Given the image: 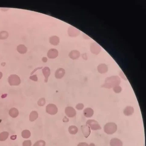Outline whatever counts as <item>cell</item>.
<instances>
[{
    "label": "cell",
    "instance_id": "obj_18",
    "mask_svg": "<svg viewBox=\"0 0 146 146\" xmlns=\"http://www.w3.org/2000/svg\"><path fill=\"white\" fill-rule=\"evenodd\" d=\"M38 117V114L36 111H33L30 113L29 116V120L34 122L35 120Z\"/></svg>",
    "mask_w": 146,
    "mask_h": 146
},
{
    "label": "cell",
    "instance_id": "obj_20",
    "mask_svg": "<svg viewBox=\"0 0 146 146\" xmlns=\"http://www.w3.org/2000/svg\"><path fill=\"white\" fill-rule=\"evenodd\" d=\"M78 128L75 125H71L69 127L68 131L70 134L72 135L76 134L78 132Z\"/></svg>",
    "mask_w": 146,
    "mask_h": 146
},
{
    "label": "cell",
    "instance_id": "obj_13",
    "mask_svg": "<svg viewBox=\"0 0 146 146\" xmlns=\"http://www.w3.org/2000/svg\"><path fill=\"white\" fill-rule=\"evenodd\" d=\"M134 109L132 107L127 106L123 111V113L125 116H129L132 115L134 113Z\"/></svg>",
    "mask_w": 146,
    "mask_h": 146
},
{
    "label": "cell",
    "instance_id": "obj_32",
    "mask_svg": "<svg viewBox=\"0 0 146 146\" xmlns=\"http://www.w3.org/2000/svg\"><path fill=\"white\" fill-rule=\"evenodd\" d=\"M47 57H44L42 59V61L44 62H47Z\"/></svg>",
    "mask_w": 146,
    "mask_h": 146
},
{
    "label": "cell",
    "instance_id": "obj_4",
    "mask_svg": "<svg viewBox=\"0 0 146 146\" xmlns=\"http://www.w3.org/2000/svg\"><path fill=\"white\" fill-rule=\"evenodd\" d=\"M86 124L93 130H99L101 129L100 125L94 119L88 120L86 122Z\"/></svg>",
    "mask_w": 146,
    "mask_h": 146
},
{
    "label": "cell",
    "instance_id": "obj_29",
    "mask_svg": "<svg viewBox=\"0 0 146 146\" xmlns=\"http://www.w3.org/2000/svg\"><path fill=\"white\" fill-rule=\"evenodd\" d=\"M29 78L32 80L37 81L38 80L37 77V75H35L32 76H31L29 77Z\"/></svg>",
    "mask_w": 146,
    "mask_h": 146
},
{
    "label": "cell",
    "instance_id": "obj_7",
    "mask_svg": "<svg viewBox=\"0 0 146 146\" xmlns=\"http://www.w3.org/2000/svg\"><path fill=\"white\" fill-rule=\"evenodd\" d=\"M81 129L85 137L87 138L91 134L90 127L87 125H82L81 126Z\"/></svg>",
    "mask_w": 146,
    "mask_h": 146
},
{
    "label": "cell",
    "instance_id": "obj_28",
    "mask_svg": "<svg viewBox=\"0 0 146 146\" xmlns=\"http://www.w3.org/2000/svg\"><path fill=\"white\" fill-rule=\"evenodd\" d=\"M84 105L82 103H79L77 105L75 108L78 110H82L84 108Z\"/></svg>",
    "mask_w": 146,
    "mask_h": 146
},
{
    "label": "cell",
    "instance_id": "obj_19",
    "mask_svg": "<svg viewBox=\"0 0 146 146\" xmlns=\"http://www.w3.org/2000/svg\"><path fill=\"white\" fill-rule=\"evenodd\" d=\"M17 50L21 54H24L27 53V48L25 45H18L17 48Z\"/></svg>",
    "mask_w": 146,
    "mask_h": 146
},
{
    "label": "cell",
    "instance_id": "obj_35",
    "mask_svg": "<svg viewBox=\"0 0 146 146\" xmlns=\"http://www.w3.org/2000/svg\"><path fill=\"white\" fill-rule=\"evenodd\" d=\"M88 146H95V145L93 143H91Z\"/></svg>",
    "mask_w": 146,
    "mask_h": 146
},
{
    "label": "cell",
    "instance_id": "obj_31",
    "mask_svg": "<svg viewBox=\"0 0 146 146\" xmlns=\"http://www.w3.org/2000/svg\"><path fill=\"white\" fill-rule=\"evenodd\" d=\"M63 121L64 123H67L69 121V119L66 117V116H65L63 119Z\"/></svg>",
    "mask_w": 146,
    "mask_h": 146
},
{
    "label": "cell",
    "instance_id": "obj_9",
    "mask_svg": "<svg viewBox=\"0 0 146 146\" xmlns=\"http://www.w3.org/2000/svg\"><path fill=\"white\" fill-rule=\"evenodd\" d=\"M65 73V70L62 68H60L55 71V77L56 79H61L64 76Z\"/></svg>",
    "mask_w": 146,
    "mask_h": 146
},
{
    "label": "cell",
    "instance_id": "obj_27",
    "mask_svg": "<svg viewBox=\"0 0 146 146\" xmlns=\"http://www.w3.org/2000/svg\"><path fill=\"white\" fill-rule=\"evenodd\" d=\"M31 145L32 142L30 140H25L23 143V146H31Z\"/></svg>",
    "mask_w": 146,
    "mask_h": 146
},
{
    "label": "cell",
    "instance_id": "obj_25",
    "mask_svg": "<svg viewBox=\"0 0 146 146\" xmlns=\"http://www.w3.org/2000/svg\"><path fill=\"white\" fill-rule=\"evenodd\" d=\"M46 103V100L43 98H42L39 99L38 101V104L40 106H43Z\"/></svg>",
    "mask_w": 146,
    "mask_h": 146
},
{
    "label": "cell",
    "instance_id": "obj_11",
    "mask_svg": "<svg viewBox=\"0 0 146 146\" xmlns=\"http://www.w3.org/2000/svg\"><path fill=\"white\" fill-rule=\"evenodd\" d=\"M94 113V111L92 109L90 108H87L85 109L83 114L85 117L90 118L93 116Z\"/></svg>",
    "mask_w": 146,
    "mask_h": 146
},
{
    "label": "cell",
    "instance_id": "obj_26",
    "mask_svg": "<svg viewBox=\"0 0 146 146\" xmlns=\"http://www.w3.org/2000/svg\"><path fill=\"white\" fill-rule=\"evenodd\" d=\"M113 88L114 91L116 93H119L122 91V88L119 86H116Z\"/></svg>",
    "mask_w": 146,
    "mask_h": 146
},
{
    "label": "cell",
    "instance_id": "obj_33",
    "mask_svg": "<svg viewBox=\"0 0 146 146\" xmlns=\"http://www.w3.org/2000/svg\"><path fill=\"white\" fill-rule=\"evenodd\" d=\"M3 73L1 72H0V79H1L3 77Z\"/></svg>",
    "mask_w": 146,
    "mask_h": 146
},
{
    "label": "cell",
    "instance_id": "obj_2",
    "mask_svg": "<svg viewBox=\"0 0 146 146\" xmlns=\"http://www.w3.org/2000/svg\"><path fill=\"white\" fill-rule=\"evenodd\" d=\"M104 129L105 132L106 134L112 135L114 134L117 130V125L114 123H108L105 125Z\"/></svg>",
    "mask_w": 146,
    "mask_h": 146
},
{
    "label": "cell",
    "instance_id": "obj_30",
    "mask_svg": "<svg viewBox=\"0 0 146 146\" xmlns=\"http://www.w3.org/2000/svg\"><path fill=\"white\" fill-rule=\"evenodd\" d=\"M89 145H88L87 143H79L78 145L77 146H88Z\"/></svg>",
    "mask_w": 146,
    "mask_h": 146
},
{
    "label": "cell",
    "instance_id": "obj_12",
    "mask_svg": "<svg viewBox=\"0 0 146 146\" xmlns=\"http://www.w3.org/2000/svg\"><path fill=\"white\" fill-rule=\"evenodd\" d=\"M42 73L45 77V81L46 82H48V79L50 74V70L48 67H45L42 69Z\"/></svg>",
    "mask_w": 146,
    "mask_h": 146
},
{
    "label": "cell",
    "instance_id": "obj_23",
    "mask_svg": "<svg viewBox=\"0 0 146 146\" xmlns=\"http://www.w3.org/2000/svg\"><path fill=\"white\" fill-rule=\"evenodd\" d=\"M9 34L6 31H2L0 32V39L1 40H4L8 38Z\"/></svg>",
    "mask_w": 146,
    "mask_h": 146
},
{
    "label": "cell",
    "instance_id": "obj_15",
    "mask_svg": "<svg viewBox=\"0 0 146 146\" xmlns=\"http://www.w3.org/2000/svg\"><path fill=\"white\" fill-rule=\"evenodd\" d=\"M9 114L13 118L17 117L19 114V112L17 109L13 107L10 109L9 111Z\"/></svg>",
    "mask_w": 146,
    "mask_h": 146
},
{
    "label": "cell",
    "instance_id": "obj_5",
    "mask_svg": "<svg viewBox=\"0 0 146 146\" xmlns=\"http://www.w3.org/2000/svg\"><path fill=\"white\" fill-rule=\"evenodd\" d=\"M46 112L51 115H55L58 111V109L56 105L53 104L48 105L46 108Z\"/></svg>",
    "mask_w": 146,
    "mask_h": 146
},
{
    "label": "cell",
    "instance_id": "obj_34",
    "mask_svg": "<svg viewBox=\"0 0 146 146\" xmlns=\"http://www.w3.org/2000/svg\"><path fill=\"white\" fill-rule=\"evenodd\" d=\"M15 136H11V137H12V138H11V139L12 140H14L16 139V138H15Z\"/></svg>",
    "mask_w": 146,
    "mask_h": 146
},
{
    "label": "cell",
    "instance_id": "obj_21",
    "mask_svg": "<svg viewBox=\"0 0 146 146\" xmlns=\"http://www.w3.org/2000/svg\"><path fill=\"white\" fill-rule=\"evenodd\" d=\"M9 133L7 132H3L0 134V141H4L8 138Z\"/></svg>",
    "mask_w": 146,
    "mask_h": 146
},
{
    "label": "cell",
    "instance_id": "obj_3",
    "mask_svg": "<svg viewBox=\"0 0 146 146\" xmlns=\"http://www.w3.org/2000/svg\"><path fill=\"white\" fill-rule=\"evenodd\" d=\"M8 81L9 84L11 86H18L21 82L20 77L15 74L10 75L8 77Z\"/></svg>",
    "mask_w": 146,
    "mask_h": 146
},
{
    "label": "cell",
    "instance_id": "obj_16",
    "mask_svg": "<svg viewBox=\"0 0 146 146\" xmlns=\"http://www.w3.org/2000/svg\"><path fill=\"white\" fill-rule=\"evenodd\" d=\"M79 56H80V54L79 52L76 50L71 51L69 54L70 58L72 60H76L78 58Z\"/></svg>",
    "mask_w": 146,
    "mask_h": 146
},
{
    "label": "cell",
    "instance_id": "obj_6",
    "mask_svg": "<svg viewBox=\"0 0 146 146\" xmlns=\"http://www.w3.org/2000/svg\"><path fill=\"white\" fill-rule=\"evenodd\" d=\"M65 113L68 117L73 118L76 115V111L73 107L68 106L65 108Z\"/></svg>",
    "mask_w": 146,
    "mask_h": 146
},
{
    "label": "cell",
    "instance_id": "obj_24",
    "mask_svg": "<svg viewBox=\"0 0 146 146\" xmlns=\"http://www.w3.org/2000/svg\"><path fill=\"white\" fill-rule=\"evenodd\" d=\"M46 143L45 141L42 140H40L37 141L33 146H45Z\"/></svg>",
    "mask_w": 146,
    "mask_h": 146
},
{
    "label": "cell",
    "instance_id": "obj_22",
    "mask_svg": "<svg viewBox=\"0 0 146 146\" xmlns=\"http://www.w3.org/2000/svg\"><path fill=\"white\" fill-rule=\"evenodd\" d=\"M31 135L30 131L28 130H24L22 132L21 135L23 138H29L30 137Z\"/></svg>",
    "mask_w": 146,
    "mask_h": 146
},
{
    "label": "cell",
    "instance_id": "obj_10",
    "mask_svg": "<svg viewBox=\"0 0 146 146\" xmlns=\"http://www.w3.org/2000/svg\"><path fill=\"white\" fill-rule=\"evenodd\" d=\"M110 146H123V142L120 140L118 138H114L111 140Z\"/></svg>",
    "mask_w": 146,
    "mask_h": 146
},
{
    "label": "cell",
    "instance_id": "obj_8",
    "mask_svg": "<svg viewBox=\"0 0 146 146\" xmlns=\"http://www.w3.org/2000/svg\"><path fill=\"white\" fill-rule=\"evenodd\" d=\"M47 55L49 59H55L58 55V52L56 49H51L48 51Z\"/></svg>",
    "mask_w": 146,
    "mask_h": 146
},
{
    "label": "cell",
    "instance_id": "obj_1",
    "mask_svg": "<svg viewBox=\"0 0 146 146\" xmlns=\"http://www.w3.org/2000/svg\"><path fill=\"white\" fill-rule=\"evenodd\" d=\"M120 82V79L119 77L112 76L106 78L105 79V84L103 85L102 87L106 88H111L119 86Z\"/></svg>",
    "mask_w": 146,
    "mask_h": 146
},
{
    "label": "cell",
    "instance_id": "obj_17",
    "mask_svg": "<svg viewBox=\"0 0 146 146\" xmlns=\"http://www.w3.org/2000/svg\"><path fill=\"white\" fill-rule=\"evenodd\" d=\"M77 29L72 26L69 27L68 29V34L70 36L74 37L77 36Z\"/></svg>",
    "mask_w": 146,
    "mask_h": 146
},
{
    "label": "cell",
    "instance_id": "obj_14",
    "mask_svg": "<svg viewBox=\"0 0 146 146\" xmlns=\"http://www.w3.org/2000/svg\"><path fill=\"white\" fill-rule=\"evenodd\" d=\"M49 42L51 44L57 46L60 42V39L56 36H52L49 38Z\"/></svg>",
    "mask_w": 146,
    "mask_h": 146
}]
</instances>
